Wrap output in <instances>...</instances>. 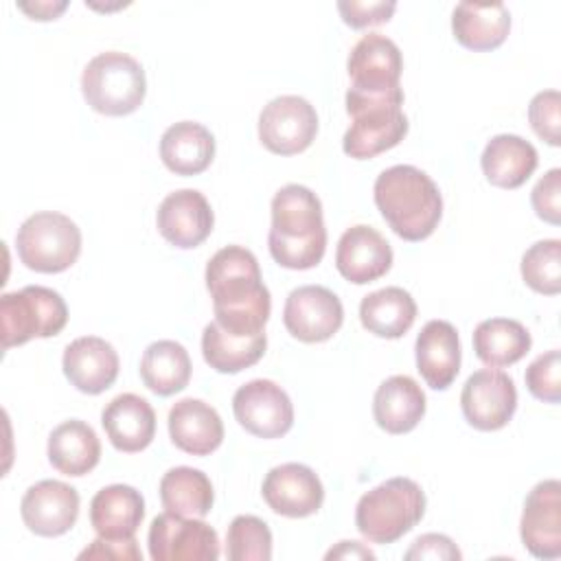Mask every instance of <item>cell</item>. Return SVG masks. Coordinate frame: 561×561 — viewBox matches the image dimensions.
<instances>
[{"mask_svg":"<svg viewBox=\"0 0 561 561\" xmlns=\"http://www.w3.org/2000/svg\"><path fill=\"white\" fill-rule=\"evenodd\" d=\"M206 289L215 322L234 335H259L270 320L272 298L256 256L243 245L217 250L206 265Z\"/></svg>","mask_w":561,"mask_h":561,"instance_id":"1","label":"cell"},{"mask_svg":"<svg viewBox=\"0 0 561 561\" xmlns=\"http://www.w3.org/2000/svg\"><path fill=\"white\" fill-rule=\"evenodd\" d=\"M272 259L287 270L316 267L327 250V228L318 195L302 184H285L272 197L267 234Z\"/></svg>","mask_w":561,"mask_h":561,"instance_id":"2","label":"cell"},{"mask_svg":"<svg viewBox=\"0 0 561 561\" xmlns=\"http://www.w3.org/2000/svg\"><path fill=\"white\" fill-rule=\"evenodd\" d=\"M373 195L386 224L405 241L427 239L443 217V197L436 182L412 164H394L381 171Z\"/></svg>","mask_w":561,"mask_h":561,"instance_id":"3","label":"cell"},{"mask_svg":"<svg viewBox=\"0 0 561 561\" xmlns=\"http://www.w3.org/2000/svg\"><path fill=\"white\" fill-rule=\"evenodd\" d=\"M425 513L423 489L403 476L366 491L355 506V526L373 543H392L410 533Z\"/></svg>","mask_w":561,"mask_h":561,"instance_id":"4","label":"cell"},{"mask_svg":"<svg viewBox=\"0 0 561 561\" xmlns=\"http://www.w3.org/2000/svg\"><path fill=\"white\" fill-rule=\"evenodd\" d=\"M85 103L105 116H127L136 112L147 94V77L131 55L105 50L94 55L81 75Z\"/></svg>","mask_w":561,"mask_h":561,"instance_id":"5","label":"cell"},{"mask_svg":"<svg viewBox=\"0 0 561 561\" xmlns=\"http://www.w3.org/2000/svg\"><path fill=\"white\" fill-rule=\"evenodd\" d=\"M401 105L403 90L386 96H359L346 92L351 127L342 138L344 153L355 160H368L397 147L410 127Z\"/></svg>","mask_w":561,"mask_h":561,"instance_id":"6","label":"cell"},{"mask_svg":"<svg viewBox=\"0 0 561 561\" xmlns=\"http://www.w3.org/2000/svg\"><path fill=\"white\" fill-rule=\"evenodd\" d=\"M68 322V307L59 291L44 285H26L0 296L2 351L26 344L33 337H53Z\"/></svg>","mask_w":561,"mask_h":561,"instance_id":"7","label":"cell"},{"mask_svg":"<svg viewBox=\"0 0 561 561\" xmlns=\"http://www.w3.org/2000/svg\"><path fill=\"white\" fill-rule=\"evenodd\" d=\"M15 248L28 270L57 274L77 263L81 254V230L68 215L42 210L22 221L15 232Z\"/></svg>","mask_w":561,"mask_h":561,"instance_id":"8","label":"cell"},{"mask_svg":"<svg viewBox=\"0 0 561 561\" xmlns=\"http://www.w3.org/2000/svg\"><path fill=\"white\" fill-rule=\"evenodd\" d=\"M153 561H217L219 537L202 517L160 513L153 517L147 535Z\"/></svg>","mask_w":561,"mask_h":561,"instance_id":"9","label":"cell"},{"mask_svg":"<svg viewBox=\"0 0 561 561\" xmlns=\"http://www.w3.org/2000/svg\"><path fill=\"white\" fill-rule=\"evenodd\" d=\"M351 88L346 92L359 96H386L401 90L399 79L403 70V57L399 46L381 35L368 33L351 48L346 59Z\"/></svg>","mask_w":561,"mask_h":561,"instance_id":"10","label":"cell"},{"mask_svg":"<svg viewBox=\"0 0 561 561\" xmlns=\"http://www.w3.org/2000/svg\"><path fill=\"white\" fill-rule=\"evenodd\" d=\"M318 134L316 107L298 96L283 94L272 99L259 114V140L278 156L305 151Z\"/></svg>","mask_w":561,"mask_h":561,"instance_id":"11","label":"cell"},{"mask_svg":"<svg viewBox=\"0 0 561 561\" xmlns=\"http://www.w3.org/2000/svg\"><path fill=\"white\" fill-rule=\"evenodd\" d=\"M232 412L239 425L259 438H280L294 425L291 399L272 379H252L239 386Z\"/></svg>","mask_w":561,"mask_h":561,"instance_id":"12","label":"cell"},{"mask_svg":"<svg viewBox=\"0 0 561 561\" xmlns=\"http://www.w3.org/2000/svg\"><path fill=\"white\" fill-rule=\"evenodd\" d=\"M460 408L469 425L482 432L502 430L515 414V381L495 368H480L462 386Z\"/></svg>","mask_w":561,"mask_h":561,"instance_id":"13","label":"cell"},{"mask_svg":"<svg viewBox=\"0 0 561 561\" xmlns=\"http://www.w3.org/2000/svg\"><path fill=\"white\" fill-rule=\"evenodd\" d=\"M283 322L296 340L316 344L340 331L344 322V307L329 287L302 285L289 291L283 307Z\"/></svg>","mask_w":561,"mask_h":561,"instance_id":"14","label":"cell"},{"mask_svg":"<svg viewBox=\"0 0 561 561\" xmlns=\"http://www.w3.org/2000/svg\"><path fill=\"white\" fill-rule=\"evenodd\" d=\"M519 535L526 550L537 559L561 557V482H537L524 500Z\"/></svg>","mask_w":561,"mask_h":561,"instance_id":"15","label":"cell"},{"mask_svg":"<svg viewBox=\"0 0 561 561\" xmlns=\"http://www.w3.org/2000/svg\"><path fill=\"white\" fill-rule=\"evenodd\" d=\"M20 515L31 533L59 537L68 533L79 517V493L61 480H39L22 495Z\"/></svg>","mask_w":561,"mask_h":561,"instance_id":"16","label":"cell"},{"mask_svg":"<svg viewBox=\"0 0 561 561\" xmlns=\"http://www.w3.org/2000/svg\"><path fill=\"white\" fill-rule=\"evenodd\" d=\"M263 500L283 517H309L320 511L324 502V486L316 471L300 462H285L267 471Z\"/></svg>","mask_w":561,"mask_h":561,"instance_id":"17","label":"cell"},{"mask_svg":"<svg viewBox=\"0 0 561 561\" xmlns=\"http://www.w3.org/2000/svg\"><path fill=\"white\" fill-rule=\"evenodd\" d=\"M158 232L175 248L191 250L208 239L213 232V208L204 193L195 188H180L169 193L156 213Z\"/></svg>","mask_w":561,"mask_h":561,"instance_id":"18","label":"cell"},{"mask_svg":"<svg viewBox=\"0 0 561 561\" xmlns=\"http://www.w3.org/2000/svg\"><path fill=\"white\" fill-rule=\"evenodd\" d=\"M392 265V248L373 226L357 224L344 230L335 248L337 272L355 285L381 278Z\"/></svg>","mask_w":561,"mask_h":561,"instance_id":"19","label":"cell"},{"mask_svg":"<svg viewBox=\"0 0 561 561\" xmlns=\"http://www.w3.org/2000/svg\"><path fill=\"white\" fill-rule=\"evenodd\" d=\"M118 364L116 348L99 335L72 340L61 357L66 379L85 394L105 392L118 377Z\"/></svg>","mask_w":561,"mask_h":561,"instance_id":"20","label":"cell"},{"mask_svg":"<svg viewBox=\"0 0 561 561\" xmlns=\"http://www.w3.org/2000/svg\"><path fill=\"white\" fill-rule=\"evenodd\" d=\"M414 355L416 370L430 388H449L460 370V340L456 327L447 320L425 322L416 335Z\"/></svg>","mask_w":561,"mask_h":561,"instance_id":"21","label":"cell"},{"mask_svg":"<svg viewBox=\"0 0 561 561\" xmlns=\"http://www.w3.org/2000/svg\"><path fill=\"white\" fill-rule=\"evenodd\" d=\"M167 423L173 445L193 456H208L224 440L219 412L202 399L186 397L173 403Z\"/></svg>","mask_w":561,"mask_h":561,"instance_id":"22","label":"cell"},{"mask_svg":"<svg viewBox=\"0 0 561 561\" xmlns=\"http://www.w3.org/2000/svg\"><path fill=\"white\" fill-rule=\"evenodd\" d=\"M101 425L118 451L136 454L156 436V412L147 399L123 392L103 408Z\"/></svg>","mask_w":561,"mask_h":561,"instance_id":"23","label":"cell"},{"mask_svg":"<svg viewBox=\"0 0 561 561\" xmlns=\"http://www.w3.org/2000/svg\"><path fill=\"white\" fill-rule=\"evenodd\" d=\"M375 423L388 434L412 432L425 416V392L408 375H392L373 397Z\"/></svg>","mask_w":561,"mask_h":561,"instance_id":"24","label":"cell"},{"mask_svg":"<svg viewBox=\"0 0 561 561\" xmlns=\"http://www.w3.org/2000/svg\"><path fill=\"white\" fill-rule=\"evenodd\" d=\"M145 517V500L129 484H110L90 502V524L103 539H129Z\"/></svg>","mask_w":561,"mask_h":561,"instance_id":"25","label":"cell"},{"mask_svg":"<svg viewBox=\"0 0 561 561\" xmlns=\"http://www.w3.org/2000/svg\"><path fill=\"white\" fill-rule=\"evenodd\" d=\"M539 162L537 149L522 136H493L480 158L484 178L500 188H519L535 173Z\"/></svg>","mask_w":561,"mask_h":561,"instance_id":"26","label":"cell"},{"mask_svg":"<svg viewBox=\"0 0 561 561\" xmlns=\"http://www.w3.org/2000/svg\"><path fill=\"white\" fill-rule=\"evenodd\" d=\"M451 31L469 50H493L511 31V13L504 2H460L451 13Z\"/></svg>","mask_w":561,"mask_h":561,"instance_id":"27","label":"cell"},{"mask_svg":"<svg viewBox=\"0 0 561 561\" xmlns=\"http://www.w3.org/2000/svg\"><path fill=\"white\" fill-rule=\"evenodd\" d=\"M160 158L175 175H197L215 158V138L202 123H173L160 138Z\"/></svg>","mask_w":561,"mask_h":561,"instance_id":"28","label":"cell"},{"mask_svg":"<svg viewBox=\"0 0 561 561\" xmlns=\"http://www.w3.org/2000/svg\"><path fill=\"white\" fill-rule=\"evenodd\" d=\"M48 462L64 476L81 478L101 460V440L96 432L79 419L59 423L48 436Z\"/></svg>","mask_w":561,"mask_h":561,"instance_id":"29","label":"cell"},{"mask_svg":"<svg viewBox=\"0 0 561 561\" xmlns=\"http://www.w3.org/2000/svg\"><path fill=\"white\" fill-rule=\"evenodd\" d=\"M359 320L368 333L397 340L405 335L414 324L416 302L403 287H383L362 298Z\"/></svg>","mask_w":561,"mask_h":561,"instance_id":"30","label":"cell"},{"mask_svg":"<svg viewBox=\"0 0 561 561\" xmlns=\"http://www.w3.org/2000/svg\"><path fill=\"white\" fill-rule=\"evenodd\" d=\"M267 348L265 331L259 335H234L221 329L215 320L204 327L202 355L217 373H239L254 366Z\"/></svg>","mask_w":561,"mask_h":561,"instance_id":"31","label":"cell"},{"mask_svg":"<svg viewBox=\"0 0 561 561\" xmlns=\"http://www.w3.org/2000/svg\"><path fill=\"white\" fill-rule=\"evenodd\" d=\"M191 368L188 351L175 340L151 342L140 357V379L160 397L184 390L191 379Z\"/></svg>","mask_w":561,"mask_h":561,"instance_id":"32","label":"cell"},{"mask_svg":"<svg viewBox=\"0 0 561 561\" xmlns=\"http://www.w3.org/2000/svg\"><path fill=\"white\" fill-rule=\"evenodd\" d=\"M530 333L511 318L482 320L473 331V351L489 368H502L519 362L530 351Z\"/></svg>","mask_w":561,"mask_h":561,"instance_id":"33","label":"cell"},{"mask_svg":"<svg viewBox=\"0 0 561 561\" xmlns=\"http://www.w3.org/2000/svg\"><path fill=\"white\" fill-rule=\"evenodd\" d=\"M210 478L193 467H173L160 480L162 508L184 517H204L213 508Z\"/></svg>","mask_w":561,"mask_h":561,"instance_id":"34","label":"cell"},{"mask_svg":"<svg viewBox=\"0 0 561 561\" xmlns=\"http://www.w3.org/2000/svg\"><path fill=\"white\" fill-rule=\"evenodd\" d=\"M524 283L546 296L561 291V241L543 239L533 243L522 256Z\"/></svg>","mask_w":561,"mask_h":561,"instance_id":"35","label":"cell"},{"mask_svg":"<svg viewBox=\"0 0 561 561\" xmlns=\"http://www.w3.org/2000/svg\"><path fill=\"white\" fill-rule=\"evenodd\" d=\"M226 557L230 561H270V526L256 515H237L226 533Z\"/></svg>","mask_w":561,"mask_h":561,"instance_id":"36","label":"cell"},{"mask_svg":"<svg viewBox=\"0 0 561 561\" xmlns=\"http://www.w3.org/2000/svg\"><path fill=\"white\" fill-rule=\"evenodd\" d=\"M526 388L530 394L546 403L561 401V353L557 348L541 353L526 368Z\"/></svg>","mask_w":561,"mask_h":561,"instance_id":"37","label":"cell"},{"mask_svg":"<svg viewBox=\"0 0 561 561\" xmlns=\"http://www.w3.org/2000/svg\"><path fill=\"white\" fill-rule=\"evenodd\" d=\"M559 107H561V96L557 90L537 92L528 105V121L533 131L552 147L561 145Z\"/></svg>","mask_w":561,"mask_h":561,"instance_id":"38","label":"cell"},{"mask_svg":"<svg viewBox=\"0 0 561 561\" xmlns=\"http://www.w3.org/2000/svg\"><path fill=\"white\" fill-rule=\"evenodd\" d=\"M530 204L539 219L559 226L561 224V169H550L539 178L530 191Z\"/></svg>","mask_w":561,"mask_h":561,"instance_id":"39","label":"cell"},{"mask_svg":"<svg viewBox=\"0 0 561 561\" xmlns=\"http://www.w3.org/2000/svg\"><path fill=\"white\" fill-rule=\"evenodd\" d=\"M394 2H337V11L342 13V20L351 28H366L375 24H383L394 13Z\"/></svg>","mask_w":561,"mask_h":561,"instance_id":"40","label":"cell"},{"mask_svg":"<svg viewBox=\"0 0 561 561\" xmlns=\"http://www.w3.org/2000/svg\"><path fill=\"white\" fill-rule=\"evenodd\" d=\"M134 537L129 539H103L96 537L85 550L79 552V559H105V561H142V552L136 546Z\"/></svg>","mask_w":561,"mask_h":561,"instance_id":"41","label":"cell"},{"mask_svg":"<svg viewBox=\"0 0 561 561\" xmlns=\"http://www.w3.org/2000/svg\"><path fill=\"white\" fill-rule=\"evenodd\" d=\"M462 554L460 550L456 548V543L447 537V535H440V533H427V535H421L419 539H414L412 548L405 552V559L412 561V559H434V561H458Z\"/></svg>","mask_w":561,"mask_h":561,"instance_id":"42","label":"cell"},{"mask_svg":"<svg viewBox=\"0 0 561 561\" xmlns=\"http://www.w3.org/2000/svg\"><path fill=\"white\" fill-rule=\"evenodd\" d=\"M24 13H28L33 20H55L66 7L68 2L61 0V2H20L18 4Z\"/></svg>","mask_w":561,"mask_h":561,"instance_id":"43","label":"cell"},{"mask_svg":"<svg viewBox=\"0 0 561 561\" xmlns=\"http://www.w3.org/2000/svg\"><path fill=\"white\" fill-rule=\"evenodd\" d=\"M324 559H375V552L359 541H340L324 554Z\"/></svg>","mask_w":561,"mask_h":561,"instance_id":"44","label":"cell"}]
</instances>
